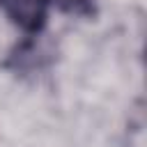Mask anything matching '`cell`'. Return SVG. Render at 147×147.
<instances>
[{
	"label": "cell",
	"mask_w": 147,
	"mask_h": 147,
	"mask_svg": "<svg viewBox=\"0 0 147 147\" xmlns=\"http://www.w3.org/2000/svg\"><path fill=\"white\" fill-rule=\"evenodd\" d=\"M55 0H0V11L28 37H37L48 21V9Z\"/></svg>",
	"instance_id": "obj_1"
},
{
	"label": "cell",
	"mask_w": 147,
	"mask_h": 147,
	"mask_svg": "<svg viewBox=\"0 0 147 147\" xmlns=\"http://www.w3.org/2000/svg\"><path fill=\"white\" fill-rule=\"evenodd\" d=\"M55 5L62 11L76 16H90L94 11V0H55Z\"/></svg>",
	"instance_id": "obj_2"
}]
</instances>
